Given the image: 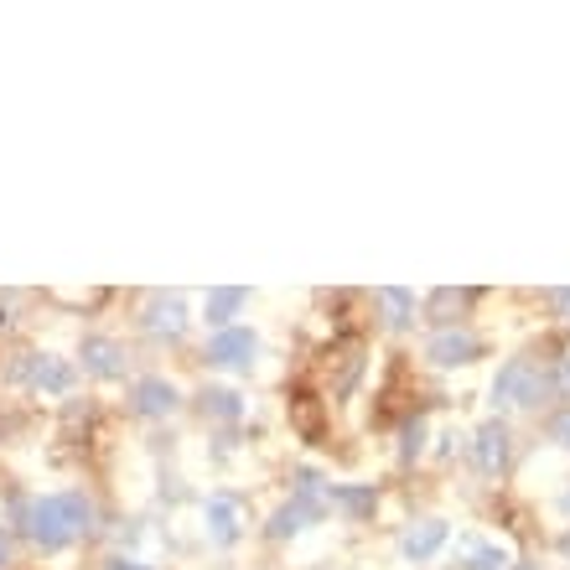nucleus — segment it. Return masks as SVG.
Instances as JSON below:
<instances>
[{
	"mask_svg": "<svg viewBox=\"0 0 570 570\" xmlns=\"http://www.w3.org/2000/svg\"><path fill=\"white\" fill-rule=\"evenodd\" d=\"M105 509H99V498L94 488L73 482V488H52V493H31L27 498V513H21V524H16V544L27 550V556H68L78 544H94L105 540Z\"/></svg>",
	"mask_w": 570,
	"mask_h": 570,
	"instance_id": "nucleus-1",
	"label": "nucleus"
},
{
	"mask_svg": "<svg viewBox=\"0 0 570 570\" xmlns=\"http://www.w3.org/2000/svg\"><path fill=\"white\" fill-rule=\"evenodd\" d=\"M78 363L62 358V353H52V347H11L6 358H0V384L16 394H27V400H73L78 394Z\"/></svg>",
	"mask_w": 570,
	"mask_h": 570,
	"instance_id": "nucleus-2",
	"label": "nucleus"
},
{
	"mask_svg": "<svg viewBox=\"0 0 570 570\" xmlns=\"http://www.w3.org/2000/svg\"><path fill=\"white\" fill-rule=\"evenodd\" d=\"M488 405L493 415H540V410H556V390H550V363L534 358V353H509L498 363L493 384H488Z\"/></svg>",
	"mask_w": 570,
	"mask_h": 570,
	"instance_id": "nucleus-3",
	"label": "nucleus"
},
{
	"mask_svg": "<svg viewBox=\"0 0 570 570\" xmlns=\"http://www.w3.org/2000/svg\"><path fill=\"white\" fill-rule=\"evenodd\" d=\"M193 322L197 316L181 291H146V296H136V312H130L136 337L150 347H181L193 337Z\"/></svg>",
	"mask_w": 570,
	"mask_h": 570,
	"instance_id": "nucleus-4",
	"label": "nucleus"
},
{
	"mask_svg": "<svg viewBox=\"0 0 570 570\" xmlns=\"http://www.w3.org/2000/svg\"><path fill=\"white\" fill-rule=\"evenodd\" d=\"M513 456H519V435H513V421H503V415H488V421L466 431V462L482 482L498 488L513 472Z\"/></svg>",
	"mask_w": 570,
	"mask_h": 570,
	"instance_id": "nucleus-5",
	"label": "nucleus"
},
{
	"mask_svg": "<svg viewBox=\"0 0 570 570\" xmlns=\"http://www.w3.org/2000/svg\"><path fill=\"white\" fill-rule=\"evenodd\" d=\"M181 410H187V394H181V384L171 374H161V368H146V374H136L125 384V415H130V421L161 425V421H171V415H181Z\"/></svg>",
	"mask_w": 570,
	"mask_h": 570,
	"instance_id": "nucleus-6",
	"label": "nucleus"
},
{
	"mask_svg": "<svg viewBox=\"0 0 570 570\" xmlns=\"http://www.w3.org/2000/svg\"><path fill=\"white\" fill-rule=\"evenodd\" d=\"M78 374L94 379V384H130L136 379V358H130V347H125V337H115V332H83L78 337Z\"/></svg>",
	"mask_w": 570,
	"mask_h": 570,
	"instance_id": "nucleus-7",
	"label": "nucleus"
},
{
	"mask_svg": "<svg viewBox=\"0 0 570 570\" xmlns=\"http://www.w3.org/2000/svg\"><path fill=\"white\" fill-rule=\"evenodd\" d=\"M488 358V337H482L472 322H462V327H435L425 332L421 343V363L425 368H435V374H456V368H472V363Z\"/></svg>",
	"mask_w": 570,
	"mask_h": 570,
	"instance_id": "nucleus-8",
	"label": "nucleus"
},
{
	"mask_svg": "<svg viewBox=\"0 0 570 570\" xmlns=\"http://www.w3.org/2000/svg\"><path fill=\"white\" fill-rule=\"evenodd\" d=\"M244 534H249V503H244V493L213 488V493L203 498V540H208L213 550H234Z\"/></svg>",
	"mask_w": 570,
	"mask_h": 570,
	"instance_id": "nucleus-9",
	"label": "nucleus"
},
{
	"mask_svg": "<svg viewBox=\"0 0 570 570\" xmlns=\"http://www.w3.org/2000/svg\"><path fill=\"white\" fill-rule=\"evenodd\" d=\"M259 358V332L255 327H224V332H208L203 347H197V363L203 368H218V374H249Z\"/></svg>",
	"mask_w": 570,
	"mask_h": 570,
	"instance_id": "nucleus-10",
	"label": "nucleus"
},
{
	"mask_svg": "<svg viewBox=\"0 0 570 570\" xmlns=\"http://www.w3.org/2000/svg\"><path fill=\"white\" fill-rule=\"evenodd\" d=\"M482 301H488V291H478V285H435L421 296V322L431 332L462 327V322H472V306H482Z\"/></svg>",
	"mask_w": 570,
	"mask_h": 570,
	"instance_id": "nucleus-11",
	"label": "nucleus"
},
{
	"mask_svg": "<svg viewBox=\"0 0 570 570\" xmlns=\"http://www.w3.org/2000/svg\"><path fill=\"white\" fill-rule=\"evenodd\" d=\"M451 550V524L441 519V513H425V519H410L405 529H400V560L415 570L435 566V560Z\"/></svg>",
	"mask_w": 570,
	"mask_h": 570,
	"instance_id": "nucleus-12",
	"label": "nucleus"
},
{
	"mask_svg": "<svg viewBox=\"0 0 570 570\" xmlns=\"http://www.w3.org/2000/svg\"><path fill=\"white\" fill-rule=\"evenodd\" d=\"M451 556H456V570H513V544L498 540V534H482V529H462L451 534Z\"/></svg>",
	"mask_w": 570,
	"mask_h": 570,
	"instance_id": "nucleus-13",
	"label": "nucleus"
},
{
	"mask_svg": "<svg viewBox=\"0 0 570 570\" xmlns=\"http://www.w3.org/2000/svg\"><path fill=\"white\" fill-rule=\"evenodd\" d=\"M384 509V488L379 482H327V513H337L343 524L363 529L374 524Z\"/></svg>",
	"mask_w": 570,
	"mask_h": 570,
	"instance_id": "nucleus-14",
	"label": "nucleus"
},
{
	"mask_svg": "<svg viewBox=\"0 0 570 570\" xmlns=\"http://www.w3.org/2000/svg\"><path fill=\"white\" fill-rule=\"evenodd\" d=\"M187 405L197 410L203 425H239L249 415V400H244L234 384H203L197 394H187Z\"/></svg>",
	"mask_w": 570,
	"mask_h": 570,
	"instance_id": "nucleus-15",
	"label": "nucleus"
},
{
	"mask_svg": "<svg viewBox=\"0 0 570 570\" xmlns=\"http://www.w3.org/2000/svg\"><path fill=\"white\" fill-rule=\"evenodd\" d=\"M249 301L255 291H244V285H213L203 291V306H197V322L208 332H224V327H239V316L249 312Z\"/></svg>",
	"mask_w": 570,
	"mask_h": 570,
	"instance_id": "nucleus-16",
	"label": "nucleus"
},
{
	"mask_svg": "<svg viewBox=\"0 0 570 570\" xmlns=\"http://www.w3.org/2000/svg\"><path fill=\"white\" fill-rule=\"evenodd\" d=\"M368 301H374L379 327L390 332V337H405V332L421 322V296H415V291H405V285H379Z\"/></svg>",
	"mask_w": 570,
	"mask_h": 570,
	"instance_id": "nucleus-17",
	"label": "nucleus"
},
{
	"mask_svg": "<svg viewBox=\"0 0 570 570\" xmlns=\"http://www.w3.org/2000/svg\"><path fill=\"white\" fill-rule=\"evenodd\" d=\"M425 441H431V410H425V405L405 410V415H400V425H394V462L410 472V466L431 451Z\"/></svg>",
	"mask_w": 570,
	"mask_h": 570,
	"instance_id": "nucleus-18",
	"label": "nucleus"
},
{
	"mask_svg": "<svg viewBox=\"0 0 570 570\" xmlns=\"http://www.w3.org/2000/svg\"><path fill=\"white\" fill-rule=\"evenodd\" d=\"M327 482H332L327 472H316V466L301 462V466H291V493H285V498H296L316 524H327V519H332V513H327Z\"/></svg>",
	"mask_w": 570,
	"mask_h": 570,
	"instance_id": "nucleus-19",
	"label": "nucleus"
},
{
	"mask_svg": "<svg viewBox=\"0 0 570 570\" xmlns=\"http://www.w3.org/2000/svg\"><path fill=\"white\" fill-rule=\"evenodd\" d=\"M306 529H316L312 513L301 509L296 498H281V503L271 509V519H265V529H259V534H265V544H291V540H301Z\"/></svg>",
	"mask_w": 570,
	"mask_h": 570,
	"instance_id": "nucleus-20",
	"label": "nucleus"
},
{
	"mask_svg": "<svg viewBox=\"0 0 570 570\" xmlns=\"http://www.w3.org/2000/svg\"><path fill=\"white\" fill-rule=\"evenodd\" d=\"M544 363H550V390H556V405H570V343L556 347Z\"/></svg>",
	"mask_w": 570,
	"mask_h": 570,
	"instance_id": "nucleus-21",
	"label": "nucleus"
},
{
	"mask_svg": "<svg viewBox=\"0 0 570 570\" xmlns=\"http://www.w3.org/2000/svg\"><path fill=\"white\" fill-rule=\"evenodd\" d=\"M47 301H58V306H73V312H89V306H109L115 301V291H47Z\"/></svg>",
	"mask_w": 570,
	"mask_h": 570,
	"instance_id": "nucleus-22",
	"label": "nucleus"
},
{
	"mask_svg": "<svg viewBox=\"0 0 570 570\" xmlns=\"http://www.w3.org/2000/svg\"><path fill=\"white\" fill-rule=\"evenodd\" d=\"M544 441L560 451H570V405H556L550 415H544Z\"/></svg>",
	"mask_w": 570,
	"mask_h": 570,
	"instance_id": "nucleus-23",
	"label": "nucleus"
},
{
	"mask_svg": "<svg viewBox=\"0 0 570 570\" xmlns=\"http://www.w3.org/2000/svg\"><path fill=\"white\" fill-rule=\"evenodd\" d=\"M540 301H544V312H550V322L570 332V285H556V291H544Z\"/></svg>",
	"mask_w": 570,
	"mask_h": 570,
	"instance_id": "nucleus-24",
	"label": "nucleus"
},
{
	"mask_svg": "<svg viewBox=\"0 0 570 570\" xmlns=\"http://www.w3.org/2000/svg\"><path fill=\"white\" fill-rule=\"evenodd\" d=\"M435 441H441V446H435V462H451L456 451H466V431H456V425H451V431H441Z\"/></svg>",
	"mask_w": 570,
	"mask_h": 570,
	"instance_id": "nucleus-25",
	"label": "nucleus"
},
{
	"mask_svg": "<svg viewBox=\"0 0 570 570\" xmlns=\"http://www.w3.org/2000/svg\"><path fill=\"white\" fill-rule=\"evenodd\" d=\"M21 556H27V550L16 544V534H11V529L0 524V570H16V566H21Z\"/></svg>",
	"mask_w": 570,
	"mask_h": 570,
	"instance_id": "nucleus-26",
	"label": "nucleus"
},
{
	"mask_svg": "<svg viewBox=\"0 0 570 570\" xmlns=\"http://www.w3.org/2000/svg\"><path fill=\"white\" fill-rule=\"evenodd\" d=\"M99 570H156L150 560H140V556H125V550H115V556H105V566Z\"/></svg>",
	"mask_w": 570,
	"mask_h": 570,
	"instance_id": "nucleus-27",
	"label": "nucleus"
},
{
	"mask_svg": "<svg viewBox=\"0 0 570 570\" xmlns=\"http://www.w3.org/2000/svg\"><path fill=\"white\" fill-rule=\"evenodd\" d=\"M11 327H16V306H6V301H0V337H11Z\"/></svg>",
	"mask_w": 570,
	"mask_h": 570,
	"instance_id": "nucleus-28",
	"label": "nucleus"
},
{
	"mask_svg": "<svg viewBox=\"0 0 570 570\" xmlns=\"http://www.w3.org/2000/svg\"><path fill=\"white\" fill-rule=\"evenodd\" d=\"M556 556H560V560H566V566H570V524H566V529H560V534H556Z\"/></svg>",
	"mask_w": 570,
	"mask_h": 570,
	"instance_id": "nucleus-29",
	"label": "nucleus"
},
{
	"mask_svg": "<svg viewBox=\"0 0 570 570\" xmlns=\"http://www.w3.org/2000/svg\"><path fill=\"white\" fill-rule=\"evenodd\" d=\"M560 509H566V513H570V482H566V493H560Z\"/></svg>",
	"mask_w": 570,
	"mask_h": 570,
	"instance_id": "nucleus-30",
	"label": "nucleus"
}]
</instances>
